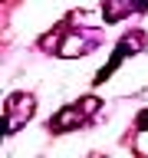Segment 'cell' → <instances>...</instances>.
I'll return each mask as SVG.
<instances>
[{
    "mask_svg": "<svg viewBox=\"0 0 148 158\" xmlns=\"http://www.w3.org/2000/svg\"><path fill=\"white\" fill-rule=\"evenodd\" d=\"M96 99H82V102H76V106H66V109H59L56 115L49 118V132H56V135H63V132H76L82 122H86L89 112H96Z\"/></svg>",
    "mask_w": 148,
    "mask_h": 158,
    "instance_id": "obj_1",
    "label": "cell"
},
{
    "mask_svg": "<svg viewBox=\"0 0 148 158\" xmlns=\"http://www.w3.org/2000/svg\"><path fill=\"white\" fill-rule=\"evenodd\" d=\"M36 112V99L30 96V92H17V96L7 99V106H3V128H7V135H13L20 125H27L30 118Z\"/></svg>",
    "mask_w": 148,
    "mask_h": 158,
    "instance_id": "obj_2",
    "label": "cell"
},
{
    "mask_svg": "<svg viewBox=\"0 0 148 158\" xmlns=\"http://www.w3.org/2000/svg\"><path fill=\"white\" fill-rule=\"evenodd\" d=\"M135 7H142V3H135V0H105V3H102V13H105L109 23H115V20H122L125 13H132Z\"/></svg>",
    "mask_w": 148,
    "mask_h": 158,
    "instance_id": "obj_3",
    "label": "cell"
},
{
    "mask_svg": "<svg viewBox=\"0 0 148 158\" xmlns=\"http://www.w3.org/2000/svg\"><path fill=\"white\" fill-rule=\"evenodd\" d=\"M142 10H148V0H142Z\"/></svg>",
    "mask_w": 148,
    "mask_h": 158,
    "instance_id": "obj_4",
    "label": "cell"
}]
</instances>
